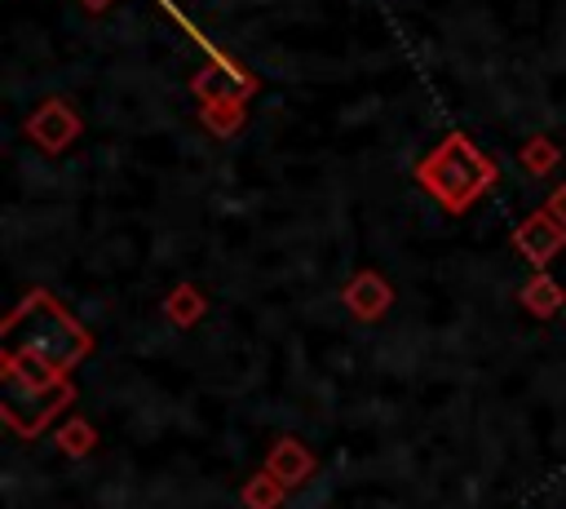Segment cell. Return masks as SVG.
Listing matches in <instances>:
<instances>
[{"label":"cell","mask_w":566,"mask_h":509,"mask_svg":"<svg viewBox=\"0 0 566 509\" xmlns=\"http://www.w3.org/2000/svg\"><path fill=\"white\" fill-rule=\"evenodd\" d=\"M0 341H4V350L31 354V359L49 363V367L62 372V376H71V367L84 363L88 350H93L88 328H84L53 292H44V288L27 292L22 305H13V314H9L4 328H0Z\"/></svg>","instance_id":"6da1fadb"},{"label":"cell","mask_w":566,"mask_h":509,"mask_svg":"<svg viewBox=\"0 0 566 509\" xmlns=\"http://www.w3.org/2000/svg\"><path fill=\"white\" fill-rule=\"evenodd\" d=\"M416 181L438 199L447 217H460L500 181V164L486 150H478L469 133L455 128L416 159Z\"/></svg>","instance_id":"7a4b0ae2"},{"label":"cell","mask_w":566,"mask_h":509,"mask_svg":"<svg viewBox=\"0 0 566 509\" xmlns=\"http://www.w3.org/2000/svg\"><path fill=\"white\" fill-rule=\"evenodd\" d=\"M75 403V385L71 376L53 381V385H18V381H4V425L18 434V438H35L40 429H49V420L57 412H66Z\"/></svg>","instance_id":"3957f363"},{"label":"cell","mask_w":566,"mask_h":509,"mask_svg":"<svg viewBox=\"0 0 566 509\" xmlns=\"http://www.w3.org/2000/svg\"><path fill=\"white\" fill-rule=\"evenodd\" d=\"M84 133V120H80V111L66 102V97H44L31 115H27V137L44 150V155H62L75 137Z\"/></svg>","instance_id":"277c9868"},{"label":"cell","mask_w":566,"mask_h":509,"mask_svg":"<svg viewBox=\"0 0 566 509\" xmlns=\"http://www.w3.org/2000/svg\"><path fill=\"white\" fill-rule=\"evenodd\" d=\"M340 301H345V310H349L358 323H376V319H385L389 305H394V283H389L380 270H358L354 279H345Z\"/></svg>","instance_id":"5b68a950"},{"label":"cell","mask_w":566,"mask_h":509,"mask_svg":"<svg viewBox=\"0 0 566 509\" xmlns=\"http://www.w3.org/2000/svg\"><path fill=\"white\" fill-rule=\"evenodd\" d=\"M513 248H517L535 270H544V266L566 248V230H562L544 208H535L531 217L517 221V230H513Z\"/></svg>","instance_id":"8992f818"},{"label":"cell","mask_w":566,"mask_h":509,"mask_svg":"<svg viewBox=\"0 0 566 509\" xmlns=\"http://www.w3.org/2000/svg\"><path fill=\"white\" fill-rule=\"evenodd\" d=\"M261 469H265L274 482H283V487H296V482H305V478L314 474V451H310L301 438H279V443L265 451Z\"/></svg>","instance_id":"52a82bcc"},{"label":"cell","mask_w":566,"mask_h":509,"mask_svg":"<svg viewBox=\"0 0 566 509\" xmlns=\"http://www.w3.org/2000/svg\"><path fill=\"white\" fill-rule=\"evenodd\" d=\"M517 301H522V310H526V314H535V319H553V314L566 305V288L557 283V274L535 270V274L522 283Z\"/></svg>","instance_id":"ba28073f"},{"label":"cell","mask_w":566,"mask_h":509,"mask_svg":"<svg viewBox=\"0 0 566 509\" xmlns=\"http://www.w3.org/2000/svg\"><path fill=\"white\" fill-rule=\"evenodd\" d=\"M243 115H248V97H234V93L199 102V120H203V128L212 137H234L243 128Z\"/></svg>","instance_id":"9c48e42d"},{"label":"cell","mask_w":566,"mask_h":509,"mask_svg":"<svg viewBox=\"0 0 566 509\" xmlns=\"http://www.w3.org/2000/svg\"><path fill=\"white\" fill-rule=\"evenodd\" d=\"M164 314H168L177 328H195V323L208 314V297H203L195 283H177V288L164 297Z\"/></svg>","instance_id":"30bf717a"},{"label":"cell","mask_w":566,"mask_h":509,"mask_svg":"<svg viewBox=\"0 0 566 509\" xmlns=\"http://www.w3.org/2000/svg\"><path fill=\"white\" fill-rule=\"evenodd\" d=\"M517 164L531 173V177H544L562 164V146L548 137V133H531L522 146H517Z\"/></svg>","instance_id":"8fae6325"},{"label":"cell","mask_w":566,"mask_h":509,"mask_svg":"<svg viewBox=\"0 0 566 509\" xmlns=\"http://www.w3.org/2000/svg\"><path fill=\"white\" fill-rule=\"evenodd\" d=\"M57 447H62L71 460L88 456V451L97 447V429H93V420H84V416H66L62 429H57Z\"/></svg>","instance_id":"7c38bea8"},{"label":"cell","mask_w":566,"mask_h":509,"mask_svg":"<svg viewBox=\"0 0 566 509\" xmlns=\"http://www.w3.org/2000/svg\"><path fill=\"white\" fill-rule=\"evenodd\" d=\"M283 496H287V487H283V482H274L265 469H261V474H252V478L243 482V491H239L243 509H279V505H283Z\"/></svg>","instance_id":"4fadbf2b"},{"label":"cell","mask_w":566,"mask_h":509,"mask_svg":"<svg viewBox=\"0 0 566 509\" xmlns=\"http://www.w3.org/2000/svg\"><path fill=\"white\" fill-rule=\"evenodd\" d=\"M544 212L566 230V181H557V186H553V195L544 199Z\"/></svg>","instance_id":"5bb4252c"}]
</instances>
